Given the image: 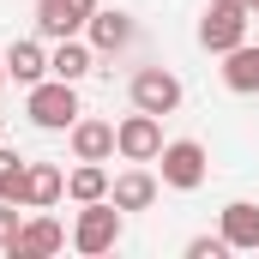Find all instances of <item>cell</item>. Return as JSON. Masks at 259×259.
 Returning a JSON list of instances; mask_svg holds the SVG:
<instances>
[{
  "mask_svg": "<svg viewBox=\"0 0 259 259\" xmlns=\"http://www.w3.org/2000/svg\"><path fill=\"white\" fill-rule=\"evenodd\" d=\"M97 0H36V30L49 42H66V36H84Z\"/></svg>",
  "mask_w": 259,
  "mask_h": 259,
  "instance_id": "cell-7",
  "label": "cell"
},
{
  "mask_svg": "<svg viewBox=\"0 0 259 259\" xmlns=\"http://www.w3.org/2000/svg\"><path fill=\"white\" fill-rule=\"evenodd\" d=\"M66 247V229L49 217V211H30L24 217V229L12 235V247H6V259H49Z\"/></svg>",
  "mask_w": 259,
  "mask_h": 259,
  "instance_id": "cell-8",
  "label": "cell"
},
{
  "mask_svg": "<svg viewBox=\"0 0 259 259\" xmlns=\"http://www.w3.org/2000/svg\"><path fill=\"white\" fill-rule=\"evenodd\" d=\"M247 12H259V0H247Z\"/></svg>",
  "mask_w": 259,
  "mask_h": 259,
  "instance_id": "cell-23",
  "label": "cell"
},
{
  "mask_svg": "<svg viewBox=\"0 0 259 259\" xmlns=\"http://www.w3.org/2000/svg\"><path fill=\"white\" fill-rule=\"evenodd\" d=\"M247 6H229V0H211L205 6V18H199V49H211V55H229L235 42H247Z\"/></svg>",
  "mask_w": 259,
  "mask_h": 259,
  "instance_id": "cell-5",
  "label": "cell"
},
{
  "mask_svg": "<svg viewBox=\"0 0 259 259\" xmlns=\"http://www.w3.org/2000/svg\"><path fill=\"white\" fill-rule=\"evenodd\" d=\"M121 205L115 199H91V205H78V217H72V247L84 259H97V253H109L115 241H121Z\"/></svg>",
  "mask_w": 259,
  "mask_h": 259,
  "instance_id": "cell-2",
  "label": "cell"
},
{
  "mask_svg": "<svg viewBox=\"0 0 259 259\" xmlns=\"http://www.w3.org/2000/svg\"><path fill=\"white\" fill-rule=\"evenodd\" d=\"M66 199H72V205L109 199V169H103V163H78V169L66 175Z\"/></svg>",
  "mask_w": 259,
  "mask_h": 259,
  "instance_id": "cell-17",
  "label": "cell"
},
{
  "mask_svg": "<svg viewBox=\"0 0 259 259\" xmlns=\"http://www.w3.org/2000/svg\"><path fill=\"white\" fill-rule=\"evenodd\" d=\"M223 84H229L235 97H253L259 91V49L253 42H235V49L223 55Z\"/></svg>",
  "mask_w": 259,
  "mask_h": 259,
  "instance_id": "cell-16",
  "label": "cell"
},
{
  "mask_svg": "<svg viewBox=\"0 0 259 259\" xmlns=\"http://www.w3.org/2000/svg\"><path fill=\"white\" fill-rule=\"evenodd\" d=\"M91 66H97V49H91L84 36H66V42H55V49H49V72H55V78H66V84H78Z\"/></svg>",
  "mask_w": 259,
  "mask_h": 259,
  "instance_id": "cell-15",
  "label": "cell"
},
{
  "mask_svg": "<svg viewBox=\"0 0 259 259\" xmlns=\"http://www.w3.org/2000/svg\"><path fill=\"white\" fill-rule=\"evenodd\" d=\"M0 84H6V61H0Z\"/></svg>",
  "mask_w": 259,
  "mask_h": 259,
  "instance_id": "cell-22",
  "label": "cell"
},
{
  "mask_svg": "<svg viewBox=\"0 0 259 259\" xmlns=\"http://www.w3.org/2000/svg\"><path fill=\"white\" fill-rule=\"evenodd\" d=\"M223 253H229L223 235H193V241H187V259H223Z\"/></svg>",
  "mask_w": 259,
  "mask_h": 259,
  "instance_id": "cell-20",
  "label": "cell"
},
{
  "mask_svg": "<svg viewBox=\"0 0 259 259\" xmlns=\"http://www.w3.org/2000/svg\"><path fill=\"white\" fill-rule=\"evenodd\" d=\"M0 139H6V115H0Z\"/></svg>",
  "mask_w": 259,
  "mask_h": 259,
  "instance_id": "cell-21",
  "label": "cell"
},
{
  "mask_svg": "<svg viewBox=\"0 0 259 259\" xmlns=\"http://www.w3.org/2000/svg\"><path fill=\"white\" fill-rule=\"evenodd\" d=\"M115 151H121L127 163H157V151H163V121L145 115V109H133L127 121H115Z\"/></svg>",
  "mask_w": 259,
  "mask_h": 259,
  "instance_id": "cell-6",
  "label": "cell"
},
{
  "mask_svg": "<svg viewBox=\"0 0 259 259\" xmlns=\"http://www.w3.org/2000/svg\"><path fill=\"white\" fill-rule=\"evenodd\" d=\"M61 199H66V169H55V163L24 169V211H55Z\"/></svg>",
  "mask_w": 259,
  "mask_h": 259,
  "instance_id": "cell-12",
  "label": "cell"
},
{
  "mask_svg": "<svg viewBox=\"0 0 259 259\" xmlns=\"http://www.w3.org/2000/svg\"><path fill=\"white\" fill-rule=\"evenodd\" d=\"M24 157L18 151H6V139H0V199H12V205H24Z\"/></svg>",
  "mask_w": 259,
  "mask_h": 259,
  "instance_id": "cell-18",
  "label": "cell"
},
{
  "mask_svg": "<svg viewBox=\"0 0 259 259\" xmlns=\"http://www.w3.org/2000/svg\"><path fill=\"white\" fill-rule=\"evenodd\" d=\"M0 61H6V78H12V84H24V91H30L36 78H49V49H42V42H30V36H18Z\"/></svg>",
  "mask_w": 259,
  "mask_h": 259,
  "instance_id": "cell-14",
  "label": "cell"
},
{
  "mask_svg": "<svg viewBox=\"0 0 259 259\" xmlns=\"http://www.w3.org/2000/svg\"><path fill=\"white\" fill-rule=\"evenodd\" d=\"M127 97H133V109H145V115H175L181 109V78L169 66H139L127 78Z\"/></svg>",
  "mask_w": 259,
  "mask_h": 259,
  "instance_id": "cell-4",
  "label": "cell"
},
{
  "mask_svg": "<svg viewBox=\"0 0 259 259\" xmlns=\"http://www.w3.org/2000/svg\"><path fill=\"white\" fill-rule=\"evenodd\" d=\"M133 36H139V24H133V12H121V6H97L91 24H84V42L97 55H121V49H133Z\"/></svg>",
  "mask_w": 259,
  "mask_h": 259,
  "instance_id": "cell-9",
  "label": "cell"
},
{
  "mask_svg": "<svg viewBox=\"0 0 259 259\" xmlns=\"http://www.w3.org/2000/svg\"><path fill=\"white\" fill-rule=\"evenodd\" d=\"M18 211H24V205H12V199H0V253H6V247H12V235L24 229V217H18Z\"/></svg>",
  "mask_w": 259,
  "mask_h": 259,
  "instance_id": "cell-19",
  "label": "cell"
},
{
  "mask_svg": "<svg viewBox=\"0 0 259 259\" xmlns=\"http://www.w3.org/2000/svg\"><path fill=\"white\" fill-rule=\"evenodd\" d=\"M217 235L229 241V253H259V205L253 199H229L217 217Z\"/></svg>",
  "mask_w": 259,
  "mask_h": 259,
  "instance_id": "cell-10",
  "label": "cell"
},
{
  "mask_svg": "<svg viewBox=\"0 0 259 259\" xmlns=\"http://www.w3.org/2000/svg\"><path fill=\"white\" fill-rule=\"evenodd\" d=\"M157 163H163V187H175V193H193L205 187V175H211V157H205V145L199 139H163V151H157Z\"/></svg>",
  "mask_w": 259,
  "mask_h": 259,
  "instance_id": "cell-3",
  "label": "cell"
},
{
  "mask_svg": "<svg viewBox=\"0 0 259 259\" xmlns=\"http://www.w3.org/2000/svg\"><path fill=\"white\" fill-rule=\"evenodd\" d=\"M24 115H30V127L42 133H66L84 109H78V84H66V78H36L30 91H24Z\"/></svg>",
  "mask_w": 259,
  "mask_h": 259,
  "instance_id": "cell-1",
  "label": "cell"
},
{
  "mask_svg": "<svg viewBox=\"0 0 259 259\" xmlns=\"http://www.w3.org/2000/svg\"><path fill=\"white\" fill-rule=\"evenodd\" d=\"M229 6H247V0H229Z\"/></svg>",
  "mask_w": 259,
  "mask_h": 259,
  "instance_id": "cell-24",
  "label": "cell"
},
{
  "mask_svg": "<svg viewBox=\"0 0 259 259\" xmlns=\"http://www.w3.org/2000/svg\"><path fill=\"white\" fill-rule=\"evenodd\" d=\"M157 187H163V181L133 163V169H121V175L109 181V199H115L121 211H151V205H157Z\"/></svg>",
  "mask_w": 259,
  "mask_h": 259,
  "instance_id": "cell-13",
  "label": "cell"
},
{
  "mask_svg": "<svg viewBox=\"0 0 259 259\" xmlns=\"http://www.w3.org/2000/svg\"><path fill=\"white\" fill-rule=\"evenodd\" d=\"M66 139H72V163H109V157H115V121L78 115V121L66 127Z\"/></svg>",
  "mask_w": 259,
  "mask_h": 259,
  "instance_id": "cell-11",
  "label": "cell"
}]
</instances>
